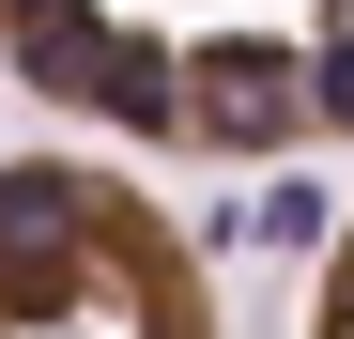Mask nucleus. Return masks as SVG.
<instances>
[{"instance_id":"obj_1","label":"nucleus","mask_w":354,"mask_h":339,"mask_svg":"<svg viewBox=\"0 0 354 339\" xmlns=\"http://www.w3.org/2000/svg\"><path fill=\"white\" fill-rule=\"evenodd\" d=\"M0 77L139 154L262 170L354 139V0H0Z\"/></svg>"},{"instance_id":"obj_2","label":"nucleus","mask_w":354,"mask_h":339,"mask_svg":"<svg viewBox=\"0 0 354 339\" xmlns=\"http://www.w3.org/2000/svg\"><path fill=\"white\" fill-rule=\"evenodd\" d=\"M0 339H231V309L124 154H0Z\"/></svg>"},{"instance_id":"obj_3","label":"nucleus","mask_w":354,"mask_h":339,"mask_svg":"<svg viewBox=\"0 0 354 339\" xmlns=\"http://www.w3.org/2000/svg\"><path fill=\"white\" fill-rule=\"evenodd\" d=\"M308 339H354V216H339V247H324V293H308Z\"/></svg>"}]
</instances>
